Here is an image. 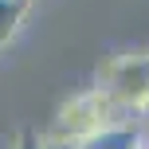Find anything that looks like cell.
I'll use <instances>...</instances> for the list:
<instances>
[{"label": "cell", "mask_w": 149, "mask_h": 149, "mask_svg": "<svg viewBox=\"0 0 149 149\" xmlns=\"http://www.w3.org/2000/svg\"><path fill=\"white\" fill-rule=\"evenodd\" d=\"M122 118V110L106 98L102 86H90L82 90V94H74L71 102L59 106V114H55V126L47 130V137H59V141H86L90 134H98V130L106 126V122Z\"/></svg>", "instance_id": "1"}, {"label": "cell", "mask_w": 149, "mask_h": 149, "mask_svg": "<svg viewBox=\"0 0 149 149\" xmlns=\"http://www.w3.org/2000/svg\"><path fill=\"white\" fill-rule=\"evenodd\" d=\"M137 145H141V126L134 118H114L86 141H79V149H137Z\"/></svg>", "instance_id": "3"}, {"label": "cell", "mask_w": 149, "mask_h": 149, "mask_svg": "<svg viewBox=\"0 0 149 149\" xmlns=\"http://www.w3.org/2000/svg\"><path fill=\"white\" fill-rule=\"evenodd\" d=\"M12 149H43V134H39V130H31V126H24L20 134H16Z\"/></svg>", "instance_id": "5"}, {"label": "cell", "mask_w": 149, "mask_h": 149, "mask_svg": "<svg viewBox=\"0 0 149 149\" xmlns=\"http://www.w3.org/2000/svg\"><path fill=\"white\" fill-rule=\"evenodd\" d=\"M43 149H79L74 141H59V137H47L43 134Z\"/></svg>", "instance_id": "6"}, {"label": "cell", "mask_w": 149, "mask_h": 149, "mask_svg": "<svg viewBox=\"0 0 149 149\" xmlns=\"http://www.w3.org/2000/svg\"><path fill=\"white\" fill-rule=\"evenodd\" d=\"M118 110H141L149 98V51H130V55H114L102 67V82Z\"/></svg>", "instance_id": "2"}, {"label": "cell", "mask_w": 149, "mask_h": 149, "mask_svg": "<svg viewBox=\"0 0 149 149\" xmlns=\"http://www.w3.org/2000/svg\"><path fill=\"white\" fill-rule=\"evenodd\" d=\"M137 149H149V141H141V145H137Z\"/></svg>", "instance_id": "7"}, {"label": "cell", "mask_w": 149, "mask_h": 149, "mask_svg": "<svg viewBox=\"0 0 149 149\" xmlns=\"http://www.w3.org/2000/svg\"><path fill=\"white\" fill-rule=\"evenodd\" d=\"M24 12H28V0H0V47L16 36V28L24 24Z\"/></svg>", "instance_id": "4"}]
</instances>
